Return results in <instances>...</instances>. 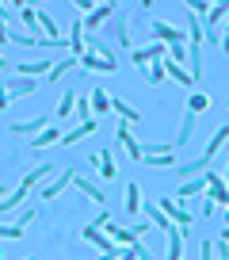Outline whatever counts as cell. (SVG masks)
Here are the masks:
<instances>
[{"label": "cell", "instance_id": "obj_1", "mask_svg": "<svg viewBox=\"0 0 229 260\" xmlns=\"http://www.w3.org/2000/svg\"><path fill=\"white\" fill-rule=\"evenodd\" d=\"M149 35H153V42H161V46H180V42H183V31H180V27L161 23V19H153Z\"/></svg>", "mask_w": 229, "mask_h": 260}, {"label": "cell", "instance_id": "obj_2", "mask_svg": "<svg viewBox=\"0 0 229 260\" xmlns=\"http://www.w3.org/2000/svg\"><path fill=\"white\" fill-rule=\"evenodd\" d=\"M164 211V218L172 222V226H180V230H187L191 226V211L187 207H180V203H172V199H161V203H157Z\"/></svg>", "mask_w": 229, "mask_h": 260}, {"label": "cell", "instance_id": "obj_3", "mask_svg": "<svg viewBox=\"0 0 229 260\" xmlns=\"http://www.w3.org/2000/svg\"><path fill=\"white\" fill-rule=\"evenodd\" d=\"M114 138H119V146H123L134 161H141V142L130 134V122H119V134H114Z\"/></svg>", "mask_w": 229, "mask_h": 260}, {"label": "cell", "instance_id": "obj_4", "mask_svg": "<svg viewBox=\"0 0 229 260\" xmlns=\"http://www.w3.org/2000/svg\"><path fill=\"white\" fill-rule=\"evenodd\" d=\"M4 88H8V100H19L34 92V81L31 77H4Z\"/></svg>", "mask_w": 229, "mask_h": 260}, {"label": "cell", "instance_id": "obj_5", "mask_svg": "<svg viewBox=\"0 0 229 260\" xmlns=\"http://www.w3.org/2000/svg\"><path fill=\"white\" fill-rule=\"evenodd\" d=\"M81 237H84L88 245H96L99 252H114V249H119V245H114V241H111L107 234H99L96 226H84V230H81Z\"/></svg>", "mask_w": 229, "mask_h": 260}, {"label": "cell", "instance_id": "obj_6", "mask_svg": "<svg viewBox=\"0 0 229 260\" xmlns=\"http://www.w3.org/2000/svg\"><path fill=\"white\" fill-rule=\"evenodd\" d=\"M164 81H176V84H180V88H191V84H195V81H191V77H187V69H183V65H176V61H168V57H164Z\"/></svg>", "mask_w": 229, "mask_h": 260}, {"label": "cell", "instance_id": "obj_7", "mask_svg": "<svg viewBox=\"0 0 229 260\" xmlns=\"http://www.w3.org/2000/svg\"><path fill=\"white\" fill-rule=\"evenodd\" d=\"M81 69H84V73H111L114 61H111V57H99V54H84L81 57Z\"/></svg>", "mask_w": 229, "mask_h": 260}, {"label": "cell", "instance_id": "obj_8", "mask_svg": "<svg viewBox=\"0 0 229 260\" xmlns=\"http://www.w3.org/2000/svg\"><path fill=\"white\" fill-rule=\"evenodd\" d=\"M54 172H57V165H39V169H31L23 180H19V187H23V191H31L34 184H42V180H46V176H54Z\"/></svg>", "mask_w": 229, "mask_h": 260}, {"label": "cell", "instance_id": "obj_9", "mask_svg": "<svg viewBox=\"0 0 229 260\" xmlns=\"http://www.w3.org/2000/svg\"><path fill=\"white\" fill-rule=\"evenodd\" d=\"M50 69H54V61H50V57H39V61H19V65H16L19 77H39V73H50Z\"/></svg>", "mask_w": 229, "mask_h": 260}, {"label": "cell", "instance_id": "obj_10", "mask_svg": "<svg viewBox=\"0 0 229 260\" xmlns=\"http://www.w3.org/2000/svg\"><path fill=\"white\" fill-rule=\"evenodd\" d=\"M183 237H187V230L180 226L168 230V260H183Z\"/></svg>", "mask_w": 229, "mask_h": 260}, {"label": "cell", "instance_id": "obj_11", "mask_svg": "<svg viewBox=\"0 0 229 260\" xmlns=\"http://www.w3.org/2000/svg\"><path fill=\"white\" fill-rule=\"evenodd\" d=\"M206 169H210V161H206V157H199V161H183V165H176L180 180H195V176H203Z\"/></svg>", "mask_w": 229, "mask_h": 260}, {"label": "cell", "instance_id": "obj_12", "mask_svg": "<svg viewBox=\"0 0 229 260\" xmlns=\"http://www.w3.org/2000/svg\"><path fill=\"white\" fill-rule=\"evenodd\" d=\"M206 184H210V180H206V172H203V176H195V180H183V184H180V199H195V195H206Z\"/></svg>", "mask_w": 229, "mask_h": 260}, {"label": "cell", "instance_id": "obj_13", "mask_svg": "<svg viewBox=\"0 0 229 260\" xmlns=\"http://www.w3.org/2000/svg\"><path fill=\"white\" fill-rule=\"evenodd\" d=\"M191 134H195V115H191V111H183V119H180V134L172 138V146H176V149H180V146H187V142H191Z\"/></svg>", "mask_w": 229, "mask_h": 260}, {"label": "cell", "instance_id": "obj_14", "mask_svg": "<svg viewBox=\"0 0 229 260\" xmlns=\"http://www.w3.org/2000/svg\"><path fill=\"white\" fill-rule=\"evenodd\" d=\"M73 176H77L73 169H61V176H57V180H50V184L42 187V199H54V195L61 191V187H69V184H73Z\"/></svg>", "mask_w": 229, "mask_h": 260}, {"label": "cell", "instance_id": "obj_15", "mask_svg": "<svg viewBox=\"0 0 229 260\" xmlns=\"http://www.w3.org/2000/svg\"><path fill=\"white\" fill-rule=\"evenodd\" d=\"M88 134H96V119H88V122H81L77 130L61 134V146H77V142H81V138H88Z\"/></svg>", "mask_w": 229, "mask_h": 260}, {"label": "cell", "instance_id": "obj_16", "mask_svg": "<svg viewBox=\"0 0 229 260\" xmlns=\"http://www.w3.org/2000/svg\"><path fill=\"white\" fill-rule=\"evenodd\" d=\"M69 50H73V57H84L88 50H84V19H77L73 31H69Z\"/></svg>", "mask_w": 229, "mask_h": 260}, {"label": "cell", "instance_id": "obj_17", "mask_svg": "<svg viewBox=\"0 0 229 260\" xmlns=\"http://www.w3.org/2000/svg\"><path fill=\"white\" fill-rule=\"evenodd\" d=\"M27 195H31V191H23V187H16V191H8V195H4V199H0V214H12V211H19Z\"/></svg>", "mask_w": 229, "mask_h": 260}, {"label": "cell", "instance_id": "obj_18", "mask_svg": "<svg viewBox=\"0 0 229 260\" xmlns=\"http://www.w3.org/2000/svg\"><path fill=\"white\" fill-rule=\"evenodd\" d=\"M42 146H61V130H57V126H46L42 134H34V138H31V149H42Z\"/></svg>", "mask_w": 229, "mask_h": 260}, {"label": "cell", "instance_id": "obj_19", "mask_svg": "<svg viewBox=\"0 0 229 260\" xmlns=\"http://www.w3.org/2000/svg\"><path fill=\"white\" fill-rule=\"evenodd\" d=\"M187 77L191 81L203 77V46H187Z\"/></svg>", "mask_w": 229, "mask_h": 260}, {"label": "cell", "instance_id": "obj_20", "mask_svg": "<svg viewBox=\"0 0 229 260\" xmlns=\"http://www.w3.org/2000/svg\"><path fill=\"white\" fill-rule=\"evenodd\" d=\"M111 111H119V119H123V122H138L141 119L138 107H130L126 100H119V96H111Z\"/></svg>", "mask_w": 229, "mask_h": 260}, {"label": "cell", "instance_id": "obj_21", "mask_svg": "<svg viewBox=\"0 0 229 260\" xmlns=\"http://www.w3.org/2000/svg\"><path fill=\"white\" fill-rule=\"evenodd\" d=\"M46 126H50V115H39V119H31V122H16L12 130H16V134H31V138H34V134H42Z\"/></svg>", "mask_w": 229, "mask_h": 260}, {"label": "cell", "instance_id": "obj_22", "mask_svg": "<svg viewBox=\"0 0 229 260\" xmlns=\"http://www.w3.org/2000/svg\"><path fill=\"white\" fill-rule=\"evenodd\" d=\"M107 16H114V4H96V8H92L88 16H84V27L92 31V27H99V23H103Z\"/></svg>", "mask_w": 229, "mask_h": 260}, {"label": "cell", "instance_id": "obj_23", "mask_svg": "<svg viewBox=\"0 0 229 260\" xmlns=\"http://www.w3.org/2000/svg\"><path fill=\"white\" fill-rule=\"evenodd\" d=\"M73 184H77V191H84V195H88L92 203H107V195L99 191V187L92 184V180H84V176H73Z\"/></svg>", "mask_w": 229, "mask_h": 260}, {"label": "cell", "instance_id": "obj_24", "mask_svg": "<svg viewBox=\"0 0 229 260\" xmlns=\"http://www.w3.org/2000/svg\"><path fill=\"white\" fill-rule=\"evenodd\" d=\"M225 138H229V126H218V130H214V138L206 142V153H203L206 161H214V157H218V149L225 146Z\"/></svg>", "mask_w": 229, "mask_h": 260}, {"label": "cell", "instance_id": "obj_25", "mask_svg": "<svg viewBox=\"0 0 229 260\" xmlns=\"http://www.w3.org/2000/svg\"><path fill=\"white\" fill-rule=\"evenodd\" d=\"M77 65H81V57H61V61H54V69H50V77H46V81H61L65 73H73Z\"/></svg>", "mask_w": 229, "mask_h": 260}, {"label": "cell", "instance_id": "obj_26", "mask_svg": "<svg viewBox=\"0 0 229 260\" xmlns=\"http://www.w3.org/2000/svg\"><path fill=\"white\" fill-rule=\"evenodd\" d=\"M141 161H145L149 169H176V153H145Z\"/></svg>", "mask_w": 229, "mask_h": 260}, {"label": "cell", "instance_id": "obj_27", "mask_svg": "<svg viewBox=\"0 0 229 260\" xmlns=\"http://www.w3.org/2000/svg\"><path fill=\"white\" fill-rule=\"evenodd\" d=\"M225 16H229V0H225V4H210V16H206V27H203V31H210V27L218 31V23H221Z\"/></svg>", "mask_w": 229, "mask_h": 260}, {"label": "cell", "instance_id": "obj_28", "mask_svg": "<svg viewBox=\"0 0 229 260\" xmlns=\"http://www.w3.org/2000/svg\"><path fill=\"white\" fill-rule=\"evenodd\" d=\"M92 115H103V111H111V96H107L103 88H92Z\"/></svg>", "mask_w": 229, "mask_h": 260}, {"label": "cell", "instance_id": "obj_29", "mask_svg": "<svg viewBox=\"0 0 229 260\" xmlns=\"http://www.w3.org/2000/svg\"><path fill=\"white\" fill-rule=\"evenodd\" d=\"M73 107H77V88H69L65 96H61V104L54 107V115H57V119H69V115H73Z\"/></svg>", "mask_w": 229, "mask_h": 260}, {"label": "cell", "instance_id": "obj_30", "mask_svg": "<svg viewBox=\"0 0 229 260\" xmlns=\"http://www.w3.org/2000/svg\"><path fill=\"white\" fill-rule=\"evenodd\" d=\"M141 81H145L149 88H157V84L164 81V65H161V61H153V69L145 65V69H141Z\"/></svg>", "mask_w": 229, "mask_h": 260}, {"label": "cell", "instance_id": "obj_31", "mask_svg": "<svg viewBox=\"0 0 229 260\" xmlns=\"http://www.w3.org/2000/svg\"><path fill=\"white\" fill-rule=\"evenodd\" d=\"M138 211H141V187L126 184V214H138Z\"/></svg>", "mask_w": 229, "mask_h": 260}, {"label": "cell", "instance_id": "obj_32", "mask_svg": "<svg viewBox=\"0 0 229 260\" xmlns=\"http://www.w3.org/2000/svg\"><path fill=\"white\" fill-rule=\"evenodd\" d=\"M99 176H103V180H114V176H119V169H114V157H111V149H103V153H99Z\"/></svg>", "mask_w": 229, "mask_h": 260}, {"label": "cell", "instance_id": "obj_33", "mask_svg": "<svg viewBox=\"0 0 229 260\" xmlns=\"http://www.w3.org/2000/svg\"><path fill=\"white\" fill-rule=\"evenodd\" d=\"M8 42H16V46H27V50H34V35H27V31H19V27H8Z\"/></svg>", "mask_w": 229, "mask_h": 260}, {"label": "cell", "instance_id": "obj_34", "mask_svg": "<svg viewBox=\"0 0 229 260\" xmlns=\"http://www.w3.org/2000/svg\"><path fill=\"white\" fill-rule=\"evenodd\" d=\"M19 19L27 23V35H34V23H39V8H31V4H23L19 8Z\"/></svg>", "mask_w": 229, "mask_h": 260}, {"label": "cell", "instance_id": "obj_35", "mask_svg": "<svg viewBox=\"0 0 229 260\" xmlns=\"http://www.w3.org/2000/svg\"><path fill=\"white\" fill-rule=\"evenodd\" d=\"M77 115H81V122H88V119H96V115H92V100L88 96H81V92H77V107H73Z\"/></svg>", "mask_w": 229, "mask_h": 260}, {"label": "cell", "instance_id": "obj_36", "mask_svg": "<svg viewBox=\"0 0 229 260\" xmlns=\"http://www.w3.org/2000/svg\"><path fill=\"white\" fill-rule=\"evenodd\" d=\"M206 107H210V100H206V96H203V92H195V96H191V100H187V111H191V115H195V119H199V115H203V111H206Z\"/></svg>", "mask_w": 229, "mask_h": 260}, {"label": "cell", "instance_id": "obj_37", "mask_svg": "<svg viewBox=\"0 0 229 260\" xmlns=\"http://www.w3.org/2000/svg\"><path fill=\"white\" fill-rule=\"evenodd\" d=\"M114 35H119V42H123V50H130L134 42H130V23H126V16L119 19V27H114Z\"/></svg>", "mask_w": 229, "mask_h": 260}, {"label": "cell", "instance_id": "obj_38", "mask_svg": "<svg viewBox=\"0 0 229 260\" xmlns=\"http://www.w3.org/2000/svg\"><path fill=\"white\" fill-rule=\"evenodd\" d=\"M187 27H191V35H187L191 46H203V23H199L195 16H187Z\"/></svg>", "mask_w": 229, "mask_h": 260}, {"label": "cell", "instance_id": "obj_39", "mask_svg": "<svg viewBox=\"0 0 229 260\" xmlns=\"http://www.w3.org/2000/svg\"><path fill=\"white\" fill-rule=\"evenodd\" d=\"M39 23H42V31H46L50 39H61V35H57V23H54V16H46V12H39Z\"/></svg>", "mask_w": 229, "mask_h": 260}, {"label": "cell", "instance_id": "obj_40", "mask_svg": "<svg viewBox=\"0 0 229 260\" xmlns=\"http://www.w3.org/2000/svg\"><path fill=\"white\" fill-rule=\"evenodd\" d=\"M0 237L16 241V237H23V226H16V222H12V226H0Z\"/></svg>", "mask_w": 229, "mask_h": 260}, {"label": "cell", "instance_id": "obj_41", "mask_svg": "<svg viewBox=\"0 0 229 260\" xmlns=\"http://www.w3.org/2000/svg\"><path fill=\"white\" fill-rule=\"evenodd\" d=\"M187 12H195V19H199V16H210V4H203V0H195V4H187Z\"/></svg>", "mask_w": 229, "mask_h": 260}, {"label": "cell", "instance_id": "obj_42", "mask_svg": "<svg viewBox=\"0 0 229 260\" xmlns=\"http://www.w3.org/2000/svg\"><path fill=\"white\" fill-rule=\"evenodd\" d=\"M130 249H134V256H138V260H153V252H149V249H145V245H141V241H134Z\"/></svg>", "mask_w": 229, "mask_h": 260}, {"label": "cell", "instance_id": "obj_43", "mask_svg": "<svg viewBox=\"0 0 229 260\" xmlns=\"http://www.w3.org/2000/svg\"><path fill=\"white\" fill-rule=\"evenodd\" d=\"M199 256H203V260H214V241H203V245H199Z\"/></svg>", "mask_w": 229, "mask_h": 260}, {"label": "cell", "instance_id": "obj_44", "mask_svg": "<svg viewBox=\"0 0 229 260\" xmlns=\"http://www.w3.org/2000/svg\"><path fill=\"white\" fill-rule=\"evenodd\" d=\"M31 222H34V211H31V207H27V211H23V214H19V218H16V226H31Z\"/></svg>", "mask_w": 229, "mask_h": 260}, {"label": "cell", "instance_id": "obj_45", "mask_svg": "<svg viewBox=\"0 0 229 260\" xmlns=\"http://www.w3.org/2000/svg\"><path fill=\"white\" fill-rule=\"evenodd\" d=\"M114 260H138V256H134L130 245H119V256H114Z\"/></svg>", "mask_w": 229, "mask_h": 260}, {"label": "cell", "instance_id": "obj_46", "mask_svg": "<svg viewBox=\"0 0 229 260\" xmlns=\"http://www.w3.org/2000/svg\"><path fill=\"white\" fill-rule=\"evenodd\" d=\"M214 249H218V260H229V241H218Z\"/></svg>", "mask_w": 229, "mask_h": 260}, {"label": "cell", "instance_id": "obj_47", "mask_svg": "<svg viewBox=\"0 0 229 260\" xmlns=\"http://www.w3.org/2000/svg\"><path fill=\"white\" fill-rule=\"evenodd\" d=\"M0 46H8V27L0 23Z\"/></svg>", "mask_w": 229, "mask_h": 260}, {"label": "cell", "instance_id": "obj_48", "mask_svg": "<svg viewBox=\"0 0 229 260\" xmlns=\"http://www.w3.org/2000/svg\"><path fill=\"white\" fill-rule=\"evenodd\" d=\"M221 50L229 54V27H225V35H221Z\"/></svg>", "mask_w": 229, "mask_h": 260}, {"label": "cell", "instance_id": "obj_49", "mask_svg": "<svg viewBox=\"0 0 229 260\" xmlns=\"http://www.w3.org/2000/svg\"><path fill=\"white\" fill-rule=\"evenodd\" d=\"M4 19H12V12L4 8V4H0V23H4Z\"/></svg>", "mask_w": 229, "mask_h": 260}, {"label": "cell", "instance_id": "obj_50", "mask_svg": "<svg viewBox=\"0 0 229 260\" xmlns=\"http://www.w3.org/2000/svg\"><path fill=\"white\" fill-rule=\"evenodd\" d=\"M4 69H8V57H4V54H0V73H4Z\"/></svg>", "mask_w": 229, "mask_h": 260}, {"label": "cell", "instance_id": "obj_51", "mask_svg": "<svg viewBox=\"0 0 229 260\" xmlns=\"http://www.w3.org/2000/svg\"><path fill=\"white\" fill-rule=\"evenodd\" d=\"M218 241H229V226H225V230H221V237H218Z\"/></svg>", "mask_w": 229, "mask_h": 260}, {"label": "cell", "instance_id": "obj_52", "mask_svg": "<svg viewBox=\"0 0 229 260\" xmlns=\"http://www.w3.org/2000/svg\"><path fill=\"white\" fill-rule=\"evenodd\" d=\"M225 226H229V207H225Z\"/></svg>", "mask_w": 229, "mask_h": 260}, {"label": "cell", "instance_id": "obj_53", "mask_svg": "<svg viewBox=\"0 0 229 260\" xmlns=\"http://www.w3.org/2000/svg\"><path fill=\"white\" fill-rule=\"evenodd\" d=\"M221 180H225V187H229V172H225V176H221Z\"/></svg>", "mask_w": 229, "mask_h": 260}, {"label": "cell", "instance_id": "obj_54", "mask_svg": "<svg viewBox=\"0 0 229 260\" xmlns=\"http://www.w3.org/2000/svg\"><path fill=\"white\" fill-rule=\"evenodd\" d=\"M4 195H8V191H4V187H0V199H4Z\"/></svg>", "mask_w": 229, "mask_h": 260}, {"label": "cell", "instance_id": "obj_55", "mask_svg": "<svg viewBox=\"0 0 229 260\" xmlns=\"http://www.w3.org/2000/svg\"><path fill=\"white\" fill-rule=\"evenodd\" d=\"M23 260H39V256H23Z\"/></svg>", "mask_w": 229, "mask_h": 260}, {"label": "cell", "instance_id": "obj_56", "mask_svg": "<svg viewBox=\"0 0 229 260\" xmlns=\"http://www.w3.org/2000/svg\"><path fill=\"white\" fill-rule=\"evenodd\" d=\"M225 111H229V100H225Z\"/></svg>", "mask_w": 229, "mask_h": 260}, {"label": "cell", "instance_id": "obj_57", "mask_svg": "<svg viewBox=\"0 0 229 260\" xmlns=\"http://www.w3.org/2000/svg\"><path fill=\"white\" fill-rule=\"evenodd\" d=\"M0 260H4V256H0Z\"/></svg>", "mask_w": 229, "mask_h": 260}]
</instances>
